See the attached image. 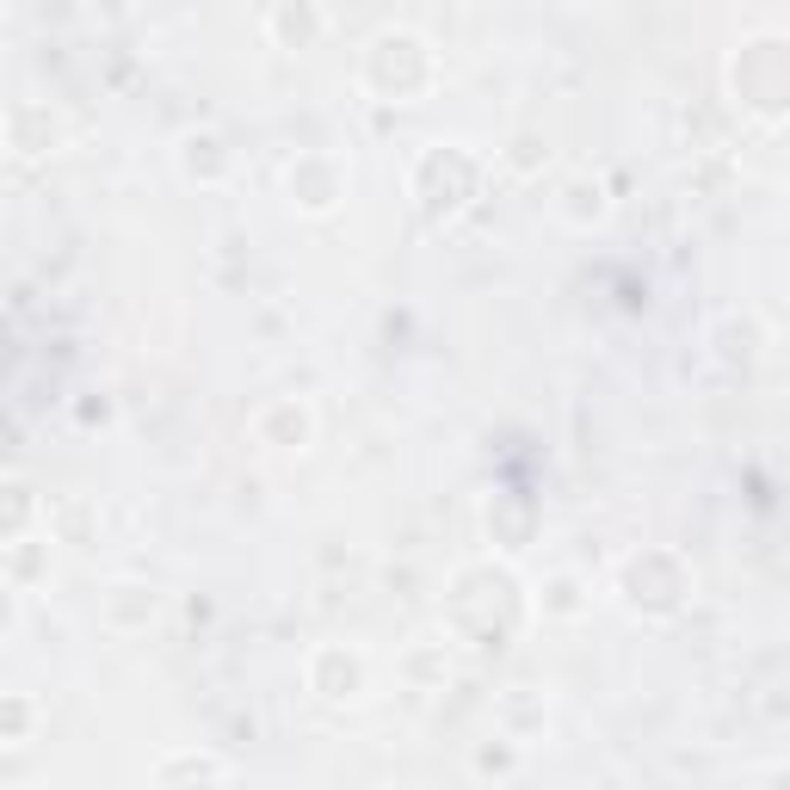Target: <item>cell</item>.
Returning <instances> with one entry per match:
<instances>
[{
	"label": "cell",
	"instance_id": "obj_1",
	"mask_svg": "<svg viewBox=\"0 0 790 790\" xmlns=\"http://www.w3.org/2000/svg\"><path fill=\"white\" fill-rule=\"evenodd\" d=\"M154 778L161 785H174V778H229V766L223 760H204V753H186V760H161Z\"/></svg>",
	"mask_w": 790,
	"mask_h": 790
}]
</instances>
